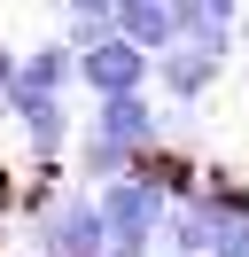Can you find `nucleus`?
Returning a JSON list of instances; mask_svg holds the SVG:
<instances>
[{
  "label": "nucleus",
  "mask_w": 249,
  "mask_h": 257,
  "mask_svg": "<svg viewBox=\"0 0 249 257\" xmlns=\"http://www.w3.org/2000/svg\"><path fill=\"white\" fill-rule=\"evenodd\" d=\"M31 249L39 257H109V218H101V187H39L31 195Z\"/></svg>",
  "instance_id": "2"
},
{
  "label": "nucleus",
  "mask_w": 249,
  "mask_h": 257,
  "mask_svg": "<svg viewBox=\"0 0 249 257\" xmlns=\"http://www.w3.org/2000/svg\"><path fill=\"white\" fill-rule=\"evenodd\" d=\"M8 125L24 133L31 164H47V172H55V164H62V156L78 148V133H86V125H70V101H31V109H16Z\"/></svg>",
  "instance_id": "7"
},
{
  "label": "nucleus",
  "mask_w": 249,
  "mask_h": 257,
  "mask_svg": "<svg viewBox=\"0 0 249 257\" xmlns=\"http://www.w3.org/2000/svg\"><path fill=\"white\" fill-rule=\"evenodd\" d=\"M55 8H117V0H55Z\"/></svg>",
  "instance_id": "11"
},
{
  "label": "nucleus",
  "mask_w": 249,
  "mask_h": 257,
  "mask_svg": "<svg viewBox=\"0 0 249 257\" xmlns=\"http://www.w3.org/2000/svg\"><path fill=\"white\" fill-rule=\"evenodd\" d=\"M70 86H78V47H70V39H47V47H31L24 70H16V86H8V117L31 109V101H70Z\"/></svg>",
  "instance_id": "5"
},
{
  "label": "nucleus",
  "mask_w": 249,
  "mask_h": 257,
  "mask_svg": "<svg viewBox=\"0 0 249 257\" xmlns=\"http://www.w3.org/2000/svg\"><path fill=\"white\" fill-rule=\"evenodd\" d=\"M117 32L164 55L171 39H179V8H171V0H117Z\"/></svg>",
  "instance_id": "8"
},
{
  "label": "nucleus",
  "mask_w": 249,
  "mask_h": 257,
  "mask_svg": "<svg viewBox=\"0 0 249 257\" xmlns=\"http://www.w3.org/2000/svg\"><path fill=\"white\" fill-rule=\"evenodd\" d=\"M93 133H109V141H125V148L148 156L164 141V117H156L148 94H93Z\"/></svg>",
  "instance_id": "6"
},
{
  "label": "nucleus",
  "mask_w": 249,
  "mask_h": 257,
  "mask_svg": "<svg viewBox=\"0 0 249 257\" xmlns=\"http://www.w3.org/2000/svg\"><path fill=\"white\" fill-rule=\"evenodd\" d=\"M62 39H70V47H101L109 32H117V8H62Z\"/></svg>",
  "instance_id": "10"
},
{
  "label": "nucleus",
  "mask_w": 249,
  "mask_h": 257,
  "mask_svg": "<svg viewBox=\"0 0 249 257\" xmlns=\"http://www.w3.org/2000/svg\"><path fill=\"white\" fill-rule=\"evenodd\" d=\"M140 164V148H125V141H109V133H78V172H86V187H109V179H125Z\"/></svg>",
  "instance_id": "9"
},
{
  "label": "nucleus",
  "mask_w": 249,
  "mask_h": 257,
  "mask_svg": "<svg viewBox=\"0 0 249 257\" xmlns=\"http://www.w3.org/2000/svg\"><path fill=\"white\" fill-rule=\"evenodd\" d=\"M171 179L156 172L148 156L133 164L125 179H109L101 187V218H109V257H148L156 241H164V218H171Z\"/></svg>",
  "instance_id": "1"
},
{
  "label": "nucleus",
  "mask_w": 249,
  "mask_h": 257,
  "mask_svg": "<svg viewBox=\"0 0 249 257\" xmlns=\"http://www.w3.org/2000/svg\"><path fill=\"white\" fill-rule=\"evenodd\" d=\"M78 86L86 94H148L156 86V47L109 32L101 47H78Z\"/></svg>",
  "instance_id": "3"
},
{
  "label": "nucleus",
  "mask_w": 249,
  "mask_h": 257,
  "mask_svg": "<svg viewBox=\"0 0 249 257\" xmlns=\"http://www.w3.org/2000/svg\"><path fill=\"white\" fill-rule=\"evenodd\" d=\"M226 63H233V47H218V39H187V32H179L164 55H156V86H164L179 109H195V101L226 78Z\"/></svg>",
  "instance_id": "4"
}]
</instances>
